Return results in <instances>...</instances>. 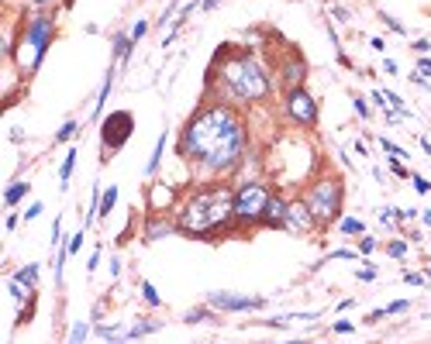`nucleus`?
Listing matches in <instances>:
<instances>
[{"instance_id": "nucleus-23", "label": "nucleus", "mask_w": 431, "mask_h": 344, "mask_svg": "<svg viewBox=\"0 0 431 344\" xmlns=\"http://www.w3.org/2000/svg\"><path fill=\"white\" fill-rule=\"evenodd\" d=\"M86 334H90V324H73V330H69V344H86Z\"/></svg>"}, {"instance_id": "nucleus-33", "label": "nucleus", "mask_w": 431, "mask_h": 344, "mask_svg": "<svg viewBox=\"0 0 431 344\" xmlns=\"http://www.w3.org/2000/svg\"><path fill=\"white\" fill-rule=\"evenodd\" d=\"M404 283L407 286H425V272H404Z\"/></svg>"}, {"instance_id": "nucleus-6", "label": "nucleus", "mask_w": 431, "mask_h": 344, "mask_svg": "<svg viewBox=\"0 0 431 344\" xmlns=\"http://www.w3.org/2000/svg\"><path fill=\"white\" fill-rule=\"evenodd\" d=\"M132 131H135V117L128 114V111H114V114L104 121V128H100L104 148H107V152H118V148H124V141L132 138Z\"/></svg>"}, {"instance_id": "nucleus-30", "label": "nucleus", "mask_w": 431, "mask_h": 344, "mask_svg": "<svg viewBox=\"0 0 431 344\" xmlns=\"http://www.w3.org/2000/svg\"><path fill=\"white\" fill-rule=\"evenodd\" d=\"M73 131H76V121H66L59 128V134H56V141H69L73 138Z\"/></svg>"}, {"instance_id": "nucleus-2", "label": "nucleus", "mask_w": 431, "mask_h": 344, "mask_svg": "<svg viewBox=\"0 0 431 344\" xmlns=\"http://www.w3.org/2000/svg\"><path fill=\"white\" fill-rule=\"evenodd\" d=\"M235 217V193L228 186H207V190H197L179 213V231L183 234H211L214 228H224L228 221Z\"/></svg>"}, {"instance_id": "nucleus-9", "label": "nucleus", "mask_w": 431, "mask_h": 344, "mask_svg": "<svg viewBox=\"0 0 431 344\" xmlns=\"http://www.w3.org/2000/svg\"><path fill=\"white\" fill-rule=\"evenodd\" d=\"M207 300H211V306L228 310V313H245V310H262L266 306L262 296H238V293H211Z\"/></svg>"}, {"instance_id": "nucleus-15", "label": "nucleus", "mask_w": 431, "mask_h": 344, "mask_svg": "<svg viewBox=\"0 0 431 344\" xmlns=\"http://www.w3.org/2000/svg\"><path fill=\"white\" fill-rule=\"evenodd\" d=\"M14 279H18L24 289H35V283H39V265H35V262H31V265H24Z\"/></svg>"}, {"instance_id": "nucleus-19", "label": "nucleus", "mask_w": 431, "mask_h": 344, "mask_svg": "<svg viewBox=\"0 0 431 344\" xmlns=\"http://www.w3.org/2000/svg\"><path fill=\"white\" fill-rule=\"evenodd\" d=\"M111 86H114V69L104 73V86H100V93H97V114L104 111V103H107V96H111Z\"/></svg>"}, {"instance_id": "nucleus-38", "label": "nucleus", "mask_w": 431, "mask_h": 344, "mask_svg": "<svg viewBox=\"0 0 431 344\" xmlns=\"http://www.w3.org/2000/svg\"><path fill=\"white\" fill-rule=\"evenodd\" d=\"M328 258H359V255H355V251H349V248H338V251H332Z\"/></svg>"}, {"instance_id": "nucleus-32", "label": "nucleus", "mask_w": 431, "mask_h": 344, "mask_svg": "<svg viewBox=\"0 0 431 344\" xmlns=\"http://www.w3.org/2000/svg\"><path fill=\"white\" fill-rule=\"evenodd\" d=\"M380 145H383V152H387V155H393V158H404V152H400V148L393 145L390 138H380Z\"/></svg>"}, {"instance_id": "nucleus-21", "label": "nucleus", "mask_w": 431, "mask_h": 344, "mask_svg": "<svg viewBox=\"0 0 431 344\" xmlns=\"http://www.w3.org/2000/svg\"><path fill=\"white\" fill-rule=\"evenodd\" d=\"M73 166H76V148H69V155H66V162H62V169H59V183H62V186H69Z\"/></svg>"}, {"instance_id": "nucleus-20", "label": "nucleus", "mask_w": 431, "mask_h": 344, "mask_svg": "<svg viewBox=\"0 0 431 344\" xmlns=\"http://www.w3.org/2000/svg\"><path fill=\"white\" fill-rule=\"evenodd\" d=\"M159 320H142V324H135L132 327V330H128V338H132V341H138V338H145V334H152V330H159Z\"/></svg>"}, {"instance_id": "nucleus-45", "label": "nucleus", "mask_w": 431, "mask_h": 344, "mask_svg": "<svg viewBox=\"0 0 431 344\" xmlns=\"http://www.w3.org/2000/svg\"><path fill=\"white\" fill-rule=\"evenodd\" d=\"M107 344H132V338L124 334V338H114V341H107Z\"/></svg>"}, {"instance_id": "nucleus-42", "label": "nucleus", "mask_w": 431, "mask_h": 344, "mask_svg": "<svg viewBox=\"0 0 431 344\" xmlns=\"http://www.w3.org/2000/svg\"><path fill=\"white\" fill-rule=\"evenodd\" d=\"M335 330H338V334H352V324H349V320H338Z\"/></svg>"}, {"instance_id": "nucleus-13", "label": "nucleus", "mask_w": 431, "mask_h": 344, "mask_svg": "<svg viewBox=\"0 0 431 344\" xmlns=\"http://www.w3.org/2000/svg\"><path fill=\"white\" fill-rule=\"evenodd\" d=\"M24 196H28V183L21 179V183H11V186H7V193H4V203H7V207H18Z\"/></svg>"}, {"instance_id": "nucleus-49", "label": "nucleus", "mask_w": 431, "mask_h": 344, "mask_svg": "<svg viewBox=\"0 0 431 344\" xmlns=\"http://www.w3.org/2000/svg\"><path fill=\"white\" fill-rule=\"evenodd\" d=\"M35 4H45V0H35Z\"/></svg>"}, {"instance_id": "nucleus-4", "label": "nucleus", "mask_w": 431, "mask_h": 344, "mask_svg": "<svg viewBox=\"0 0 431 344\" xmlns=\"http://www.w3.org/2000/svg\"><path fill=\"white\" fill-rule=\"evenodd\" d=\"M304 203L317 224H332L338 211H342V183L338 179H321L311 190L304 193Z\"/></svg>"}, {"instance_id": "nucleus-36", "label": "nucleus", "mask_w": 431, "mask_h": 344, "mask_svg": "<svg viewBox=\"0 0 431 344\" xmlns=\"http://www.w3.org/2000/svg\"><path fill=\"white\" fill-rule=\"evenodd\" d=\"M390 172H393V176H400V179H411V172L404 169L400 162H390Z\"/></svg>"}, {"instance_id": "nucleus-16", "label": "nucleus", "mask_w": 431, "mask_h": 344, "mask_svg": "<svg viewBox=\"0 0 431 344\" xmlns=\"http://www.w3.org/2000/svg\"><path fill=\"white\" fill-rule=\"evenodd\" d=\"M132 45H135L132 35H118V39H114V62H124V59L132 56Z\"/></svg>"}, {"instance_id": "nucleus-1", "label": "nucleus", "mask_w": 431, "mask_h": 344, "mask_svg": "<svg viewBox=\"0 0 431 344\" xmlns=\"http://www.w3.org/2000/svg\"><path fill=\"white\" fill-rule=\"evenodd\" d=\"M179 155L207 172L235 169L245 155V124L228 103L197 111L179 134Z\"/></svg>"}, {"instance_id": "nucleus-44", "label": "nucleus", "mask_w": 431, "mask_h": 344, "mask_svg": "<svg viewBox=\"0 0 431 344\" xmlns=\"http://www.w3.org/2000/svg\"><path fill=\"white\" fill-rule=\"evenodd\" d=\"M100 265V251H94V255H90V262H86V268H90V272H94V268Z\"/></svg>"}, {"instance_id": "nucleus-29", "label": "nucleus", "mask_w": 431, "mask_h": 344, "mask_svg": "<svg viewBox=\"0 0 431 344\" xmlns=\"http://www.w3.org/2000/svg\"><path fill=\"white\" fill-rule=\"evenodd\" d=\"M169 196H173V193L166 190V186H159V190L152 193V207H166V203H169Z\"/></svg>"}, {"instance_id": "nucleus-10", "label": "nucleus", "mask_w": 431, "mask_h": 344, "mask_svg": "<svg viewBox=\"0 0 431 344\" xmlns=\"http://www.w3.org/2000/svg\"><path fill=\"white\" fill-rule=\"evenodd\" d=\"M317 221L311 217L307 211V203L304 200H290V207H287V228L290 231H311Z\"/></svg>"}, {"instance_id": "nucleus-24", "label": "nucleus", "mask_w": 431, "mask_h": 344, "mask_svg": "<svg viewBox=\"0 0 431 344\" xmlns=\"http://www.w3.org/2000/svg\"><path fill=\"white\" fill-rule=\"evenodd\" d=\"M387 251H390V258H407V241H400V238H397V241L387 245Z\"/></svg>"}, {"instance_id": "nucleus-12", "label": "nucleus", "mask_w": 431, "mask_h": 344, "mask_svg": "<svg viewBox=\"0 0 431 344\" xmlns=\"http://www.w3.org/2000/svg\"><path fill=\"white\" fill-rule=\"evenodd\" d=\"M179 224H169V221H149V228H145V241H159V238H169V234H177Z\"/></svg>"}, {"instance_id": "nucleus-3", "label": "nucleus", "mask_w": 431, "mask_h": 344, "mask_svg": "<svg viewBox=\"0 0 431 344\" xmlns=\"http://www.w3.org/2000/svg\"><path fill=\"white\" fill-rule=\"evenodd\" d=\"M217 73L224 83V93L242 103H255L269 96V79L262 73V66L252 56H232L228 62H217Z\"/></svg>"}, {"instance_id": "nucleus-5", "label": "nucleus", "mask_w": 431, "mask_h": 344, "mask_svg": "<svg viewBox=\"0 0 431 344\" xmlns=\"http://www.w3.org/2000/svg\"><path fill=\"white\" fill-rule=\"evenodd\" d=\"M273 193L266 190L262 183H245L242 190H235V217L238 221H262V213L269 207Z\"/></svg>"}, {"instance_id": "nucleus-14", "label": "nucleus", "mask_w": 431, "mask_h": 344, "mask_svg": "<svg viewBox=\"0 0 431 344\" xmlns=\"http://www.w3.org/2000/svg\"><path fill=\"white\" fill-rule=\"evenodd\" d=\"M162 152H166V131L159 134L156 148H152V158H149V166H145V176H156V172H159V162H162Z\"/></svg>"}, {"instance_id": "nucleus-43", "label": "nucleus", "mask_w": 431, "mask_h": 344, "mask_svg": "<svg viewBox=\"0 0 431 344\" xmlns=\"http://www.w3.org/2000/svg\"><path fill=\"white\" fill-rule=\"evenodd\" d=\"M41 213V203H31V207H28V213H24V217H28V221H35V217H39Z\"/></svg>"}, {"instance_id": "nucleus-25", "label": "nucleus", "mask_w": 431, "mask_h": 344, "mask_svg": "<svg viewBox=\"0 0 431 344\" xmlns=\"http://www.w3.org/2000/svg\"><path fill=\"white\" fill-rule=\"evenodd\" d=\"M211 317H214L211 310H190L183 320H187V324H200V320H211Z\"/></svg>"}, {"instance_id": "nucleus-37", "label": "nucleus", "mask_w": 431, "mask_h": 344, "mask_svg": "<svg viewBox=\"0 0 431 344\" xmlns=\"http://www.w3.org/2000/svg\"><path fill=\"white\" fill-rule=\"evenodd\" d=\"M352 103H355V111H359V117H370V107H366V100H362V96H355Z\"/></svg>"}, {"instance_id": "nucleus-41", "label": "nucleus", "mask_w": 431, "mask_h": 344, "mask_svg": "<svg viewBox=\"0 0 431 344\" xmlns=\"http://www.w3.org/2000/svg\"><path fill=\"white\" fill-rule=\"evenodd\" d=\"M79 248H83V234H76V238H73V241H69V255H76Z\"/></svg>"}, {"instance_id": "nucleus-48", "label": "nucleus", "mask_w": 431, "mask_h": 344, "mask_svg": "<svg viewBox=\"0 0 431 344\" xmlns=\"http://www.w3.org/2000/svg\"><path fill=\"white\" fill-rule=\"evenodd\" d=\"M217 0H204V7H207V11H211V7H214Z\"/></svg>"}, {"instance_id": "nucleus-8", "label": "nucleus", "mask_w": 431, "mask_h": 344, "mask_svg": "<svg viewBox=\"0 0 431 344\" xmlns=\"http://www.w3.org/2000/svg\"><path fill=\"white\" fill-rule=\"evenodd\" d=\"M287 114L294 117L297 124H314L317 121V103H314V96L304 86H294L287 93Z\"/></svg>"}, {"instance_id": "nucleus-35", "label": "nucleus", "mask_w": 431, "mask_h": 344, "mask_svg": "<svg viewBox=\"0 0 431 344\" xmlns=\"http://www.w3.org/2000/svg\"><path fill=\"white\" fill-rule=\"evenodd\" d=\"M411 179H414V190H417V193H431L428 179H421V176H411Z\"/></svg>"}, {"instance_id": "nucleus-34", "label": "nucleus", "mask_w": 431, "mask_h": 344, "mask_svg": "<svg viewBox=\"0 0 431 344\" xmlns=\"http://www.w3.org/2000/svg\"><path fill=\"white\" fill-rule=\"evenodd\" d=\"M376 279V268L366 265V268H359V283H372Z\"/></svg>"}, {"instance_id": "nucleus-46", "label": "nucleus", "mask_w": 431, "mask_h": 344, "mask_svg": "<svg viewBox=\"0 0 431 344\" xmlns=\"http://www.w3.org/2000/svg\"><path fill=\"white\" fill-rule=\"evenodd\" d=\"M283 344H307L304 338H294V341H283Z\"/></svg>"}, {"instance_id": "nucleus-40", "label": "nucleus", "mask_w": 431, "mask_h": 344, "mask_svg": "<svg viewBox=\"0 0 431 344\" xmlns=\"http://www.w3.org/2000/svg\"><path fill=\"white\" fill-rule=\"evenodd\" d=\"M417 73H421V76H431V59H421V62H417Z\"/></svg>"}, {"instance_id": "nucleus-7", "label": "nucleus", "mask_w": 431, "mask_h": 344, "mask_svg": "<svg viewBox=\"0 0 431 344\" xmlns=\"http://www.w3.org/2000/svg\"><path fill=\"white\" fill-rule=\"evenodd\" d=\"M24 41L31 45V69H39V62L45 59V49L52 41V21L49 18H35L24 31Z\"/></svg>"}, {"instance_id": "nucleus-28", "label": "nucleus", "mask_w": 431, "mask_h": 344, "mask_svg": "<svg viewBox=\"0 0 431 344\" xmlns=\"http://www.w3.org/2000/svg\"><path fill=\"white\" fill-rule=\"evenodd\" d=\"M114 334H121V324H104V327H97V338H104V341H114Z\"/></svg>"}, {"instance_id": "nucleus-39", "label": "nucleus", "mask_w": 431, "mask_h": 344, "mask_svg": "<svg viewBox=\"0 0 431 344\" xmlns=\"http://www.w3.org/2000/svg\"><path fill=\"white\" fill-rule=\"evenodd\" d=\"M372 248H376V241H372V238H362V241H359V251H362V255H370Z\"/></svg>"}, {"instance_id": "nucleus-27", "label": "nucleus", "mask_w": 431, "mask_h": 344, "mask_svg": "<svg viewBox=\"0 0 431 344\" xmlns=\"http://www.w3.org/2000/svg\"><path fill=\"white\" fill-rule=\"evenodd\" d=\"M387 310V317H397V313H404V310H411V303L407 300H393V303H387L383 306Z\"/></svg>"}, {"instance_id": "nucleus-47", "label": "nucleus", "mask_w": 431, "mask_h": 344, "mask_svg": "<svg viewBox=\"0 0 431 344\" xmlns=\"http://www.w3.org/2000/svg\"><path fill=\"white\" fill-rule=\"evenodd\" d=\"M421 217H425V224H431V211H425Z\"/></svg>"}, {"instance_id": "nucleus-11", "label": "nucleus", "mask_w": 431, "mask_h": 344, "mask_svg": "<svg viewBox=\"0 0 431 344\" xmlns=\"http://www.w3.org/2000/svg\"><path fill=\"white\" fill-rule=\"evenodd\" d=\"M287 200H279V196H273L269 200V207H266V213H262V221L269 224V228H287Z\"/></svg>"}, {"instance_id": "nucleus-22", "label": "nucleus", "mask_w": 431, "mask_h": 344, "mask_svg": "<svg viewBox=\"0 0 431 344\" xmlns=\"http://www.w3.org/2000/svg\"><path fill=\"white\" fill-rule=\"evenodd\" d=\"M338 231H342V234H366V224L355 221V217H345V221L338 224Z\"/></svg>"}, {"instance_id": "nucleus-31", "label": "nucleus", "mask_w": 431, "mask_h": 344, "mask_svg": "<svg viewBox=\"0 0 431 344\" xmlns=\"http://www.w3.org/2000/svg\"><path fill=\"white\" fill-rule=\"evenodd\" d=\"M145 31H149V21H135V28H132L128 35H132V41H142L145 39Z\"/></svg>"}, {"instance_id": "nucleus-18", "label": "nucleus", "mask_w": 431, "mask_h": 344, "mask_svg": "<svg viewBox=\"0 0 431 344\" xmlns=\"http://www.w3.org/2000/svg\"><path fill=\"white\" fill-rule=\"evenodd\" d=\"M114 203H118V186H107L104 196H100V217H107V213L114 211Z\"/></svg>"}, {"instance_id": "nucleus-17", "label": "nucleus", "mask_w": 431, "mask_h": 344, "mask_svg": "<svg viewBox=\"0 0 431 344\" xmlns=\"http://www.w3.org/2000/svg\"><path fill=\"white\" fill-rule=\"evenodd\" d=\"M304 73H307V66H304L300 59H294V62L287 66V83H290V90H294V86H300V79H304Z\"/></svg>"}, {"instance_id": "nucleus-26", "label": "nucleus", "mask_w": 431, "mask_h": 344, "mask_svg": "<svg viewBox=\"0 0 431 344\" xmlns=\"http://www.w3.org/2000/svg\"><path fill=\"white\" fill-rule=\"evenodd\" d=\"M142 296H145V303L149 306H159V293L152 283H142Z\"/></svg>"}]
</instances>
